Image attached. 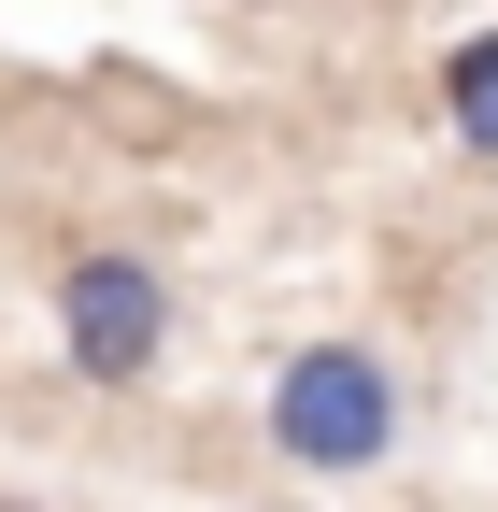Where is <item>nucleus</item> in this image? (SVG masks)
<instances>
[{
  "label": "nucleus",
  "instance_id": "nucleus-3",
  "mask_svg": "<svg viewBox=\"0 0 498 512\" xmlns=\"http://www.w3.org/2000/svg\"><path fill=\"white\" fill-rule=\"evenodd\" d=\"M442 128H456V157L498 171V29H470V43L442 57Z\"/></svg>",
  "mask_w": 498,
  "mask_h": 512
},
{
  "label": "nucleus",
  "instance_id": "nucleus-1",
  "mask_svg": "<svg viewBox=\"0 0 498 512\" xmlns=\"http://www.w3.org/2000/svg\"><path fill=\"white\" fill-rule=\"evenodd\" d=\"M257 441H271L299 484H356V470H385V456H399V356L356 342V328L299 342V356L271 370V399H257Z\"/></svg>",
  "mask_w": 498,
  "mask_h": 512
},
{
  "label": "nucleus",
  "instance_id": "nucleus-2",
  "mask_svg": "<svg viewBox=\"0 0 498 512\" xmlns=\"http://www.w3.org/2000/svg\"><path fill=\"white\" fill-rule=\"evenodd\" d=\"M171 328H185V299H171L157 256L86 242L72 271H57V356H72V384H157Z\"/></svg>",
  "mask_w": 498,
  "mask_h": 512
}]
</instances>
